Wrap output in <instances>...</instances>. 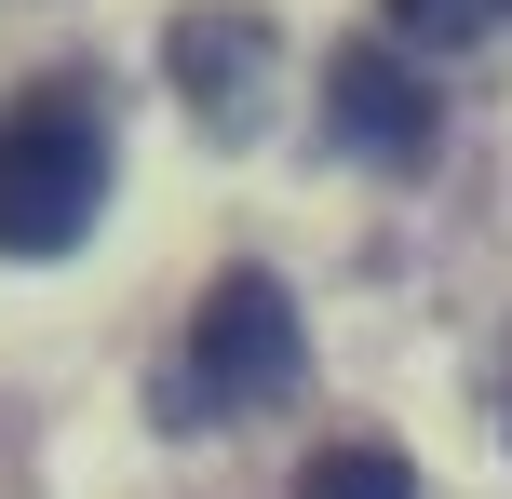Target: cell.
<instances>
[{
    "label": "cell",
    "instance_id": "cell-1",
    "mask_svg": "<svg viewBox=\"0 0 512 499\" xmlns=\"http://www.w3.org/2000/svg\"><path fill=\"white\" fill-rule=\"evenodd\" d=\"M95 203H108V122L81 81H54L0 122V257H68Z\"/></svg>",
    "mask_w": 512,
    "mask_h": 499
},
{
    "label": "cell",
    "instance_id": "cell-2",
    "mask_svg": "<svg viewBox=\"0 0 512 499\" xmlns=\"http://www.w3.org/2000/svg\"><path fill=\"white\" fill-rule=\"evenodd\" d=\"M297 297L270 284V270H216L203 311H189V351H176V392H162V419H256V405L297 392Z\"/></svg>",
    "mask_w": 512,
    "mask_h": 499
},
{
    "label": "cell",
    "instance_id": "cell-3",
    "mask_svg": "<svg viewBox=\"0 0 512 499\" xmlns=\"http://www.w3.org/2000/svg\"><path fill=\"white\" fill-rule=\"evenodd\" d=\"M324 135L364 149V162H391V176H418V162L445 149V108H432V81H418L405 54L337 41V54H324Z\"/></svg>",
    "mask_w": 512,
    "mask_h": 499
},
{
    "label": "cell",
    "instance_id": "cell-4",
    "mask_svg": "<svg viewBox=\"0 0 512 499\" xmlns=\"http://www.w3.org/2000/svg\"><path fill=\"white\" fill-rule=\"evenodd\" d=\"M176 95H189V122H216V135H256L270 122V14H243V0H203V14H176Z\"/></svg>",
    "mask_w": 512,
    "mask_h": 499
},
{
    "label": "cell",
    "instance_id": "cell-5",
    "mask_svg": "<svg viewBox=\"0 0 512 499\" xmlns=\"http://www.w3.org/2000/svg\"><path fill=\"white\" fill-rule=\"evenodd\" d=\"M297 499H418V473H405V446H324L297 473Z\"/></svg>",
    "mask_w": 512,
    "mask_h": 499
},
{
    "label": "cell",
    "instance_id": "cell-6",
    "mask_svg": "<svg viewBox=\"0 0 512 499\" xmlns=\"http://www.w3.org/2000/svg\"><path fill=\"white\" fill-rule=\"evenodd\" d=\"M499 14H512V0H391V27H405V41H432V54H459V41H486Z\"/></svg>",
    "mask_w": 512,
    "mask_h": 499
},
{
    "label": "cell",
    "instance_id": "cell-7",
    "mask_svg": "<svg viewBox=\"0 0 512 499\" xmlns=\"http://www.w3.org/2000/svg\"><path fill=\"white\" fill-rule=\"evenodd\" d=\"M486 378H499V432H512V324H499V365Z\"/></svg>",
    "mask_w": 512,
    "mask_h": 499
}]
</instances>
